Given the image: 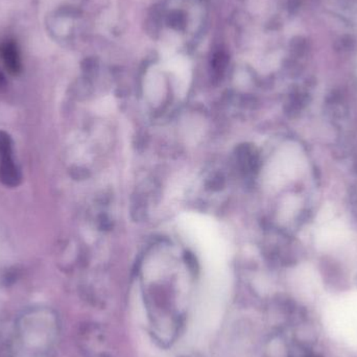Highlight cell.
<instances>
[{"mask_svg": "<svg viewBox=\"0 0 357 357\" xmlns=\"http://www.w3.org/2000/svg\"><path fill=\"white\" fill-rule=\"evenodd\" d=\"M21 177L12 159V154L0 155V181L8 187H16Z\"/></svg>", "mask_w": 357, "mask_h": 357, "instance_id": "cell-1", "label": "cell"}, {"mask_svg": "<svg viewBox=\"0 0 357 357\" xmlns=\"http://www.w3.org/2000/svg\"><path fill=\"white\" fill-rule=\"evenodd\" d=\"M2 60L6 64V68L12 73H17L20 69V63H19L18 54L16 48L13 44H6L1 48Z\"/></svg>", "mask_w": 357, "mask_h": 357, "instance_id": "cell-2", "label": "cell"}, {"mask_svg": "<svg viewBox=\"0 0 357 357\" xmlns=\"http://www.w3.org/2000/svg\"><path fill=\"white\" fill-rule=\"evenodd\" d=\"M186 17L182 12H174L167 18V24L176 29H182L186 26Z\"/></svg>", "mask_w": 357, "mask_h": 357, "instance_id": "cell-3", "label": "cell"}, {"mask_svg": "<svg viewBox=\"0 0 357 357\" xmlns=\"http://www.w3.org/2000/svg\"><path fill=\"white\" fill-rule=\"evenodd\" d=\"M228 62V56L225 52H218V54H214L213 60H212V67L218 73H222L226 68Z\"/></svg>", "mask_w": 357, "mask_h": 357, "instance_id": "cell-4", "label": "cell"}, {"mask_svg": "<svg viewBox=\"0 0 357 357\" xmlns=\"http://www.w3.org/2000/svg\"><path fill=\"white\" fill-rule=\"evenodd\" d=\"M12 153V139L6 132L0 131V155Z\"/></svg>", "mask_w": 357, "mask_h": 357, "instance_id": "cell-5", "label": "cell"}, {"mask_svg": "<svg viewBox=\"0 0 357 357\" xmlns=\"http://www.w3.org/2000/svg\"><path fill=\"white\" fill-rule=\"evenodd\" d=\"M225 180L224 178L220 177V175L215 176V177L211 178L209 182L207 183L208 187L213 190H218L224 186Z\"/></svg>", "mask_w": 357, "mask_h": 357, "instance_id": "cell-6", "label": "cell"}, {"mask_svg": "<svg viewBox=\"0 0 357 357\" xmlns=\"http://www.w3.org/2000/svg\"><path fill=\"white\" fill-rule=\"evenodd\" d=\"M185 261H186L187 266L190 270H192V272H195L197 270V259H195V256L191 253L185 254Z\"/></svg>", "mask_w": 357, "mask_h": 357, "instance_id": "cell-7", "label": "cell"}, {"mask_svg": "<svg viewBox=\"0 0 357 357\" xmlns=\"http://www.w3.org/2000/svg\"><path fill=\"white\" fill-rule=\"evenodd\" d=\"M4 84V77L3 75H1V73H0V87H1L2 85Z\"/></svg>", "mask_w": 357, "mask_h": 357, "instance_id": "cell-8", "label": "cell"}]
</instances>
